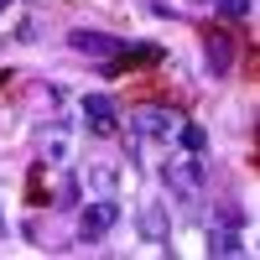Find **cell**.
I'll list each match as a JSON object with an SVG mask.
<instances>
[{"label": "cell", "mask_w": 260, "mask_h": 260, "mask_svg": "<svg viewBox=\"0 0 260 260\" xmlns=\"http://www.w3.org/2000/svg\"><path fill=\"white\" fill-rule=\"evenodd\" d=\"M136 229H141V240H146V245H167V240H172V219H167V208H161V203H141Z\"/></svg>", "instance_id": "obj_7"}, {"label": "cell", "mask_w": 260, "mask_h": 260, "mask_svg": "<svg viewBox=\"0 0 260 260\" xmlns=\"http://www.w3.org/2000/svg\"><path fill=\"white\" fill-rule=\"evenodd\" d=\"M78 110H83V125H89L94 136H115V130H120V110H115L110 94H83Z\"/></svg>", "instance_id": "obj_6"}, {"label": "cell", "mask_w": 260, "mask_h": 260, "mask_svg": "<svg viewBox=\"0 0 260 260\" xmlns=\"http://www.w3.org/2000/svg\"><path fill=\"white\" fill-rule=\"evenodd\" d=\"M161 62V47H151V42H141V47H120L104 57V78H130L141 68H156Z\"/></svg>", "instance_id": "obj_4"}, {"label": "cell", "mask_w": 260, "mask_h": 260, "mask_svg": "<svg viewBox=\"0 0 260 260\" xmlns=\"http://www.w3.org/2000/svg\"><path fill=\"white\" fill-rule=\"evenodd\" d=\"M68 156H73V120L37 125V161L42 167H68Z\"/></svg>", "instance_id": "obj_2"}, {"label": "cell", "mask_w": 260, "mask_h": 260, "mask_svg": "<svg viewBox=\"0 0 260 260\" xmlns=\"http://www.w3.org/2000/svg\"><path fill=\"white\" fill-rule=\"evenodd\" d=\"M208 255H219V260L245 255V234L234 229V224H213V229H208Z\"/></svg>", "instance_id": "obj_10"}, {"label": "cell", "mask_w": 260, "mask_h": 260, "mask_svg": "<svg viewBox=\"0 0 260 260\" xmlns=\"http://www.w3.org/2000/svg\"><path fill=\"white\" fill-rule=\"evenodd\" d=\"M89 187H94V192H115V187H120V172H115V167H104V161L89 167Z\"/></svg>", "instance_id": "obj_12"}, {"label": "cell", "mask_w": 260, "mask_h": 260, "mask_svg": "<svg viewBox=\"0 0 260 260\" xmlns=\"http://www.w3.org/2000/svg\"><path fill=\"white\" fill-rule=\"evenodd\" d=\"M203 57H208L213 78H229L234 73V37L224 26H203Z\"/></svg>", "instance_id": "obj_5"}, {"label": "cell", "mask_w": 260, "mask_h": 260, "mask_svg": "<svg viewBox=\"0 0 260 260\" xmlns=\"http://www.w3.org/2000/svg\"><path fill=\"white\" fill-rule=\"evenodd\" d=\"M26 203H31V208H42V203H52V192H47V182H42V161L31 167V177H26Z\"/></svg>", "instance_id": "obj_13"}, {"label": "cell", "mask_w": 260, "mask_h": 260, "mask_svg": "<svg viewBox=\"0 0 260 260\" xmlns=\"http://www.w3.org/2000/svg\"><path fill=\"white\" fill-rule=\"evenodd\" d=\"M177 125H182V120L172 115V110H141L136 120H130L136 136H156V141H161V136H177Z\"/></svg>", "instance_id": "obj_8"}, {"label": "cell", "mask_w": 260, "mask_h": 260, "mask_svg": "<svg viewBox=\"0 0 260 260\" xmlns=\"http://www.w3.org/2000/svg\"><path fill=\"white\" fill-rule=\"evenodd\" d=\"M115 219H120V203L110 198V192H99L94 203H83V213H78V240L89 245V240H104V234L115 229Z\"/></svg>", "instance_id": "obj_3"}, {"label": "cell", "mask_w": 260, "mask_h": 260, "mask_svg": "<svg viewBox=\"0 0 260 260\" xmlns=\"http://www.w3.org/2000/svg\"><path fill=\"white\" fill-rule=\"evenodd\" d=\"M161 187H167L177 203H198V198H203V161L192 156V151L167 156V161H161Z\"/></svg>", "instance_id": "obj_1"}, {"label": "cell", "mask_w": 260, "mask_h": 260, "mask_svg": "<svg viewBox=\"0 0 260 260\" xmlns=\"http://www.w3.org/2000/svg\"><path fill=\"white\" fill-rule=\"evenodd\" d=\"M6 78H11V73H6V68H0V83H6Z\"/></svg>", "instance_id": "obj_16"}, {"label": "cell", "mask_w": 260, "mask_h": 260, "mask_svg": "<svg viewBox=\"0 0 260 260\" xmlns=\"http://www.w3.org/2000/svg\"><path fill=\"white\" fill-rule=\"evenodd\" d=\"M68 47L83 52V57H110V52L125 47V42H120V37H104V31H73V37H68Z\"/></svg>", "instance_id": "obj_9"}, {"label": "cell", "mask_w": 260, "mask_h": 260, "mask_svg": "<svg viewBox=\"0 0 260 260\" xmlns=\"http://www.w3.org/2000/svg\"><path fill=\"white\" fill-rule=\"evenodd\" d=\"M177 141H182V151H192V156H203V151H208L203 125H177Z\"/></svg>", "instance_id": "obj_11"}, {"label": "cell", "mask_w": 260, "mask_h": 260, "mask_svg": "<svg viewBox=\"0 0 260 260\" xmlns=\"http://www.w3.org/2000/svg\"><path fill=\"white\" fill-rule=\"evenodd\" d=\"M213 6H219L229 21H245V16H250V0H213Z\"/></svg>", "instance_id": "obj_15"}, {"label": "cell", "mask_w": 260, "mask_h": 260, "mask_svg": "<svg viewBox=\"0 0 260 260\" xmlns=\"http://www.w3.org/2000/svg\"><path fill=\"white\" fill-rule=\"evenodd\" d=\"M213 224H234V229H245V208H240V203H219V208H213Z\"/></svg>", "instance_id": "obj_14"}, {"label": "cell", "mask_w": 260, "mask_h": 260, "mask_svg": "<svg viewBox=\"0 0 260 260\" xmlns=\"http://www.w3.org/2000/svg\"><path fill=\"white\" fill-rule=\"evenodd\" d=\"M6 6H11V0H0V11H6Z\"/></svg>", "instance_id": "obj_17"}]
</instances>
